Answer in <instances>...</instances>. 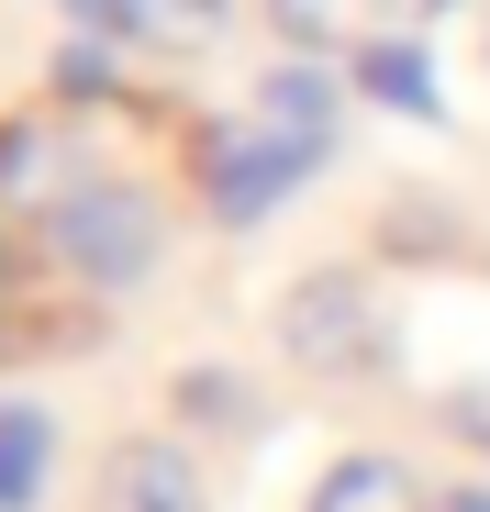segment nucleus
Listing matches in <instances>:
<instances>
[{
    "mask_svg": "<svg viewBox=\"0 0 490 512\" xmlns=\"http://www.w3.org/2000/svg\"><path fill=\"white\" fill-rule=\"evenodd\" d=\"M346 78H357V101H379V112H401V123H435V112H446L435 56H424V45H401V34H379L368 56H346Z\"/></svg>",
    "mask_w": 490,
    "mask_h": 512,
    "instance_id": "7",
    "label": "nucleus"
},
{
    "mask_svg": "<svg viewBox=\"0 0 490 512\" xmlns=\"http://www.w3.org/2000/svg\"><path fill=\"white\" fill-rule=\"evenodd\" d=\"M279 357L301 379H368L390 357V312H379V279L368 268H312L290 301H279Z\"/></svg>",
    "mask_w": 490,
    "mask_h": 512,
    "instance_id": "2",
    "label": "nucleus"
},
{
    "mask_svg": "<svg viewBox=\"0 0 490 512\" xmlns=\"http://www.w3.org/2000/svg\"><path fill=\"white\" fill-rule=\"evenodd\" d=\"M257 12L279 23L290 56H368L401 23V0H257Z\"/></svg>",
    "mask_w": 490,
    "mask_h": 512,
    "instance_id": "6",
    "label": "nucleus"
},
{
    "mask_svg": "<svg viewBox=\"0 0 490 512\" xmlns=\"http://www.w3.org/2000/svg\"><path fill=\"white\" fill-rule=\"evenodd\" d=\"M435 512H490V490H446V501H435Z\"/></svg>",
    "mask_w": 490,
    "mask_h": 512,
    "instance_id": "13",
    "label": "nucleus"
},
{
    "mask_svg": "<svg viewBox=\"0 0 490 512\" xmlns=\"http://www.w3.org/2000/svg\"><path fill=\"white\" fill-rule=\"evenodd\" d=\"M45 468H56V423L34 401H0V512H34Z\"/></svg>",
    "mask_w": 490,
    "mask_h": 512,
    "instance_id": "9",
    "label": "nucleus"
},
{
    "mask_svg": "<svg viewBox=\"0 0 490 512\" xmlns=\"http://www.w3.org/2000/svg\"><path fill=\"white\" fill-rule=\"evenodd\" d=\"M0 301H12V245H0Z\"/></svg>",
    "mask_w": 490,
    "mask_h": 512,
    "instance_id": "14",
    "label": "nucleus"
},
{
    "mask_svg": "<svg viewBox=\"0 0 490 512\" xmlns=\"http://www.w3.org/2000/svg\"><path fill=\"white\" fill-rule=\"evenodd\" d=\"M101 512H212V490H201L190 446L134 435V446H112V468H101Z\"/></svg>",
    "mask_w": 490,
    "mask_h": 512,
    "instance_id": "5",
    "label": "nucleus"
},
{
    "mask_svg": "<svg viewBox=\"0 0 490 512\" xmlns=\"http://www.w3.org/2000/svg\"><path fill=\"white\" fill-rule=\"evenodd\" d=\"M257 123H279V134H301V145H323L335 156V134H346V112H357V78H335L323 56H279L268 78H257V101H245Z\"/></svg>",
    "mask_w": 490,
    "mask_h": 512,
    "instance_id": "4",
    "label": "nucleus"
},
{
    "mask_svg": "<svg viewBox=\"0 0 490 512\" xmlns=\"http://www.w3.org/2000/svg\"><path fill=\"white\" fill-rule=\"evenodd\" d=\"M34 234H45V268L67 290H90V301L145 290L156 256H168V212H156V190L123 179V167H67L45 190V212H34Z\"/></svg>",
    "mask_w": 490,
    "mask_h": 512,
    "instance_id": "1",
    "label": "nucleus"
},
{
    "mask_svg": "<svg viewBox=\"0 0 490 512\" xmlns=\"http://www.w3.org/2000/svg\"><path fill=\"white\" fill-rule=\"evenodd\" d=\"M301 512H435V501H424V479L401 468V457H335V468L312 479Z\"/></svg>",
    "mask_w": 490,
    "mask_h": 512,
    "instance_id": "8",
    "label": "nucleus"
},
{
    "mask_svg": "<svg viewBox=\"0 0 490 512\" xmlns=\"http://www.w3.org/2000/svg\"><path fill=\"white\" fill-rule=\"evenodd\" d=\"M56 101H112V34H67L56 45Z\"/></svg>",
    "mask_w": 490,
    "mask_h": 512,
    "instance_id": "11",
    "label": "nucleus"
},
{
    "mask_svg": "<svg viewBox=\"0 0 490 512\" xmlns=\"http://www.w3.org/2000/svg\"><path fill=\"white\" fill-rule=\"evenodd\" d=\"M56 12H67L78 34H112V45H123V12H134V0H56Z\"/></svg>",
    "mask_w": 490,
    "mask_h": 512,
    "instance_id": "12",
    "label": "nucleus"
},
{
    "mask_svg": "<svg viewBox=\"0 0 490 512\" xmlns=\"http://www.w3.org/2000/svg\"><path fill=\"white\" fill-rule=\"evenodd\" d=\"M323 167V145H301V134H279V123H212L201 145H190V179H201V201L223 212V223H268L301 179Z\"/></svg>",
    "mask_w": 490,
    "mask_h": 512,
    "instance_id": "3",
    "label": "nucleus"
},
{
    "mask_svg": "<svg viewBox=\"0 0 490 512\" xmlns=\"http://www.w3.org/2000/svg\"><path fill=\"white\" fill-rule=\"evenodd\" d=\"M223 23H234V0H134V12H123V45H156V56H201Z\"/></svg>",
    "mask_w": 490,
    "mask_h": 512,
    "instance_id": "10",
    "label": "nucleus"
}]
</instances>
